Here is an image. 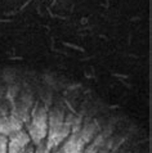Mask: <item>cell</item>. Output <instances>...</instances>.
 <instances>
[{"label": "cell", "mask_w": 152, "mask_h": 153, "mask_svg": "<svg viewBox=\"0 0 152 153\" xmlns=\"http://www.w3.org/2000/svg\"><path fill=\"white\" fill-rule=\"evenodd\" d=\"M27 133L34 146L44 142L48 134V109L45 105L36 104L30 113Z\"/></svg>", "instance_id": "cell-1"}, {"label": "cell", "mask_w": 152, "mask_h": 153, "mask_svg": "<svg viewBox=\"0 0 152 153\" xmlns=\"http://www.w3.org/2000/svg\"><path fill=\"white\" fill-rule=\"evenodd\" d=\"M71 134V127L66 121L58 122V124L48 125V134L45 138V144L50 151L61 147V144L65 142L66 138Z\"/></svg>", "instance_id": "cell-2"}, {"label": "cell", "mask_w": 152, "mask_h": 153, "mask_svg": "<svg viewBox=\"0 0 152 153\" xmlns=\"http://www.w3.org/2000/svg\"><path fill=\"white\" fill-rule=\"evenodd\" d=\"M31 143L32 142L28 133L26 130L21 129L8 137V153H18Z\"/></svg>", "instance_id": "cell-3"}, {"label": "cell", "mask_w": 152, "mask_h": 153, "mask_svg": "<svg viewBox=\"0 0 152 153\" xmlns=\"http://www.w3.org/2000/svg\"><path fill=\"white\" fill-rule=\"evenodd\" d=\"M86 143L80 137L79 133H71L62 143L61 149L63 153H84Z\"/></svg>", "instance_id": "cell-4"}, {"label": "cell", "mask_w": 152, "mask_h": 153, "mask_svg": "<svg viewBox=\"0 0 152 153\" xmlns=\"http://www.w3.org/2000/svg\"><path fill=\"white\" fill-rule=\"evenodd\" d=\"M21 129H23V121L19 120L14 114L0 117V134L4 137H9L10 134Z\"/></svg>", "instance_id": "cell-5"}, {"label": "cell", "mask_w": 152, "mask_h": 153, "mask_svg": "<svg viewBox=\"0 0 152 153\" xmlns=\"http://www.w3.org/2000/svg\"><path fill=\"white\" fill-rule=\"evenodd\" d=\"M79 135L84 139V142L86 144H89L93 142V139L97 137V134H98V124H97L95 121H88L86 124H83L81 127H80V130L77 131Z\"/></svg>", "instance_id": "cell-6"}, {"label": "cell", "mask_w": 152, "mask_h": 153, "mask_svg": "<svg viewBox=\"0 0 152 153\" xmlns=\"http://www.w3.org/2000/svg\"><path fill=\"white\" fill-rule=\"evenodd\" d=\"M0 153H8V137L0 134Z\"/></svg>", "instance_id": "cell-7"}, {"label": "cell", "mask_w": 152, "mask_h": 153, "mask_svg": "<svg viewBox=\"0 0 152 153\" xmlns=\"http://www.w3.org/2000/svg\"><path fill=\"white\" fill-rule=\"evenodd\" d=\"M34 153H50V149H49L48 147H46L45 142H41V143H39V144H36Z\"/></svg>", "instance_id": "cell-8"}, {"label": "cell", "mask_w": 152, "mask_h": 153, "mask_svg": "<svg viewBox=\"0 0 152 153\" xmlns=\"http://www.w3.org/2000/svg\"><path fill=\"white\" fill-rule=\"evenodd\" d=\"M98 151H99V147L97 146V144L89 143V144H86L85 149H84V153H98Z\"/></svg>", "instance_id": "cell-9"}, {"label": "cell", "mask_w": 152, "mask_h": 153, "mask_svg": "<svg viewBox=\"0 0 152 153\" xmlns=\"http://www.w3.org/2000/svg\"><path fill=\"white\" fill-rule=\"evenodd\" d=\"M34 151H35V146L31 143V144H28V146L25 148L23 151H21V152H18V153H34Z\"/></svg>", "instance_id": "cell-10"}, {"label": "cell", "mask_w": 152, "mask_h": 153, "mask_svg": "<svg viewBox=\"0 0 152 153\" xmlns=\"http://www.w3.org/2000/svg\"><path fill=\"white\" fill-rule=\"evenodd\" d=\"M50 153H63V152H62V149H61V147H58V148H56V149H52V151H50Z\"/></svg>", "instance_id": "cell-11"}, {"label": "cell", "mask_w": 152, "mask_h": 153, "mask_svg": "<svg viewBox=\"0 0 152 153\" xmlns=\"http://www.w3.org/2000/svg\"><path fill=\"white\" fill-rule=\"evenodd\" d=\"M98 153H108V152L104 151V149H102V151H98Z\"/></svg>", "instance_id": "cell-12"}]
</instances>
